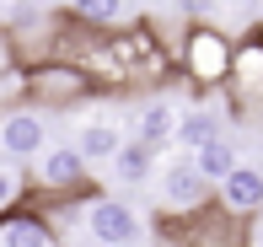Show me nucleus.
I'll use <instances>...</instances> for the list:
<instances>
[{"label": "nucleus", "mask_w": 263, "mask_h": 247, "mask_svg": "<svg viewBox=\"0 0 263 247\" xmlns=\"http://www.w3.org/2000/svg\"><path fill=\"white\" fill-rule=\"evenodd\" d=\"M0 247H49V231L38 220H6L0 226Z\"/></svg>", "instance_id": "9b49d317"}, {"label": "nucleus", "mask_w": 263, "mask_h": 247, "mask_svg": "<svg viewBox=\"0 0 263 247\" xmlns=\"http://www.w3.org/2000/svg\"><path fill=\"white\" fill-rule=\"evenodd\" d=\"M215 135H220V113H210V108L183 113V124H177V140H183V145H204Z\"/></svg>", "instance_id": "9d476101"}, {"label": "nucleus", "mask_w": 263, "mask_h": 247, "mask_svg": "<svg viewBox=\"0 0 263 247\" xmlns=\"http://www.w3.org/2000/svg\"><path fill=\"white\" fill-rule=\"evenodd\" d=\"M76 150L86 161H113L118 150H124V135H118L113 124H86L81 129V140H76Z\"/></svg>", "instance_id": "423d86ee"}, {"label": "nucleus", "mask_w": 263, "mask_h": 247, "mask_svg": "<svg viewBox=\"0 0 263 247\" xmlns=\"http://www.w3.org/2000/svg\"><path fill=\"white\" fill-rule=\"evenodd\" d=\"M156 188H161V204L166 210H194L199 199H204L210 178L199 172V161H166L156 172Z\"/></svg>", "instance_id": "f03ea898"}, {"label": "nucleus", "mask_w": 263, "mask_h": 247, "mask_svg": "<svg viewBox=\"0 0 263 247\" xmlns=\"http://www.w3.org/2000/svg\"><path fill=\"white\" fill-rule=\"evenodd\" d=\"M253 247H263V237H258V242H253Z\"/></svg>", "instance_id": "4468645a"}, {"label": "nucleus", "mask_w": 263, "mask_h": 247, "mask_svg": "<svg viewBox=\"0 0 263 247\" xmlns=\"http://www.w3.org/2000/svg\"><path fill=\"white\" fill-rule=\"evenodd\" d=\"M220 194H226V204H231V210H263V172L236 161V172L220 183Z\"/></svg>", "instance_id": "20e7f679"}, {"label": "nucleus", "mask_w": 263, "mask_h": 247, "mask_svg": "<svg viewBox=\"0 0 263 247\" xmlns=\"http://www.w3.org/2000/svg\"><path fill=\"white\" fill-rule=\"evenodd\" d=\"M113 167H118V183H129V188L145 183V178H151V140H135V145H124V150L113 156Z\"/></svg>", "instance_id": "6e6552de"}, {"label": "nucleus", "mask_w": 263, "mask_h": 247, "mask_svg": "<svg viewBox=\"0 0 263 247\" xmlns=\"http://www.w3.org/2000/svg\"><path fill=\"white\" fill-rule=\"evenodd\" d=\"M0 145H6L11 161L43 156V119H38V113H11V119L0 124Z\"/></svg>", "instance_id": "7ed1b4c3"}, {"label": "nucleus", "mask_w": 263, "mask_h": 247, "mask_svg": "<svg viewBox=\"0 0 263 247\" xmlns=\"http://www.w3.org/2000/svg\"><path fill=\"white\" fill-rule=\"evenodd\" d=\"M177 113L166 108V102H151L145 113H140V140H151V145H161V140H177Z\"/></svg>", "instance_id": "1a4fd4ad"}, {"label": "nucleus", "mask_w": 263, "mask_h": 247, "mask_svg": "<svg viewBox=\"0 0 263 247\" xmlns=\"http://www.w3.org/2000/svg\"><path fill=\"white\" fill-rule=\"evenodd\" d=\"M177 6H183L188 16H204V11H215V0H177Z\"/></svg>", "instance_id": "ddd939ff"}, {"label": "nucleus", "mask_w": 263, "mask_h": 247, "mask_svg": "<svg viewBox=\"0 0 263 247\" xmlns=\"http://www.w3.org/2000/svg\"><path fill=\"white\" fill-rule=\"evenodd\" d=\"M86 231L102 247H135L140 237H145V220H140L124 199H97V204L86 210Z\"/></svg>", "instance_id": "f257e3e1"}, {"label": "nucleus", "mask_w": 263, "mask_h": 247, "mask_svg": "<svg viewBox=\"0 0 263 247\" xmlns=\"http://www.w3.org/2000/svg\"><path fill=\"white\" fill-rule=\"evenodd\" d=\"M194 161H199V172H204L210 183H226L236 172V150H231V140H204V145H194Z\"/></svg>", "instance_id": "39448f33"}, {"label": "nucleus", "mask_w": 263, "mask_h": 247, "mask_svg": "<svg viewBox=\"0 0 263 247\" xmlns=\"http://www.w3.org/2000/svg\"><path fill=\"white\" fill-rule=\"evenodd\" d=\"M81 167H86L81 150H43V156H38V172H43L49 188H70V183L81 178Z\"/></svg>", "instance_id": "0eeeda50"}, {"label": "nucleus", "mask_w": 263, "mask_h": 247, "mask_svg": "<svg viewBox=\"0 0 263 247\" xmlns=\"http://www.w3.org/2000/svg\"><path fill=\"white\" fill-rule=\"evenodd\" d=\"M76 11L86 22H118L124 16V0H76Z\"/></svg>", "instance_id": "f8f14e48"}]
</instances>
